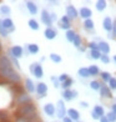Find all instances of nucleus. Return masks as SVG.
Here are the masks:
<instances>
[{
    "mask_svg": "<svg viewBox=\"0 0 116 122\" xmlns=\"http://www.w3.org/2000/svg\"><path fill=\"white\" fill-rule=\"evenodd\" d=\"M39 122H40V121H39Z\"/></svg>",
    "mask_w": 116,
    "mask_h": 122,
    "instance_id": "61",
    "label": "nucleus"
},
{
    "mask_svg": "<svg viewBox=\"0 0 116 122\" xmlns=\"http://www.w3.org/2000/svg\"><path fill=\"white\" fill-rule=\"evenodd\" d=\"M3 26L6 29V31L9 32V34H11V32H14L16 30L15 24H14L11 18H3Z\"/></svg>",
    "mask_w": 116,
    "mask_h": 122,
    "instance_id": "13",
    "label": "nucleus"
},
{
    "mask_svg": "<svg viewBox=\"0 0 116 122\" xmlns=\"http://www.w3.org/2000/svg\"><path fill=\"white\" fill-rule=\"evenodd\" d=\"M77 75H79L81 79H89L90 76V72H89V67H80L77 70Z\"/></svg>",
    "mask_w": 116,
    "mask_h": 122,
    "instance_id": "26",
    "label": "nucleus"
},
{
    "mask_svg": "<svg viewBox=\"0 0 116 122\" xmlns=\"http://www.w3.org/2000/svg\"><path fill=\"white\" fill-rule=\"evenodd\" d=\"M50 81L53 82V86H54L55 88H60V87H61V84H60V81H59V77L51 76V77H50Z\"/></svg>",
    "mask_w": 116,
    "mask_h": 122,
    "instance_id": "39",
    "label": "nucleus"
},
{
    "mask_svg": "<svg viewBox=\"0 0 116 122\" xmlns=\"http://www.w3.org/2000/svg\"><path fill=\"white\" fill-rule=\"evenodd\" d=\"M40 20H41V23L45 25L46 27H53V24H54V23H53V20H51L50 13H49L46 9H42V10H41Z\"/></svg>",
    "mask_w": 116,
    "mask_h": 122,
    "instance_id": "6",
    "label": "nucleus"
},
{
    "mask_svg": "<svg viewBox=\"0 0 116 122\" xmlns=\"http://www.w3.org/2000/svg\"><path fill=\"white\" fill-rule=\"evenodd\" d=\"M24 88L27 93H35L36 92V85L34 84V81L29 77H26L24 80Z\"/></svg>",
    "mask_w": 116,
    "mask_h": 122,
    "instance_id": "14",
    "label": "nucleus"
},
{
    "mask_svg": "<svg viewBox=\"0 0 116 122\" xmlns=\"http://www.w3.org/2000/svg\"><path fill=\"white\" fill-rule=\"evenodd\" d=\"M89 56H90L91 60H100L101 56H102V54H101L100 50H90Z\"/></svg>",
    "mask_w": 116,
    "mask_h": 122,
    "instance_id": "31",
    "label": "nucleus"
},
{
    "mask_svg": "<svg viewBox=\"0 0 116 122\" xmlns=\"http://www.w3.org/2000/svg\"><path fill=\"white\" fill-rule=\"evenodd\" d=\"M100 122H110V121L106 118V116H104V117H101V118H100Z\"/></svg>",
    "mask_w": 116,
    "mask_h": 122,
    "instance_id": "54",
    "label": "nucleus"
},
{
    "mask_svg": "<svg viewBox=\"0 0 116 122\" xmlns=\"http://www.w3.org/2000/svg\"><path fill=\"white\" fill-rule=\"evenodd\" d=\"M47 85L45 82H37L36 84V93H37V98H42V97H46V93H47Z\"/></svg>",
    "mask_w": 116,
    "mask_h": 122,
    "instance_id": "10",
    "label": "nucleus"
},
{
    "mask_svg": "<svg viewBox=\"0 0 116 122\" xmlns=\"http://www.w3.org/2000/svg\"><path fill=\"white\" fill-rule=\"evenodd\" d=\"M79 16H80L81 19H84V20L91 19L92 10H91L90 8H87V6H82V8H80V10H79Z\"/></svg>",
    "mask_w": 116,
    "mask_h": 122,
    "instance_id": "16",
    "label": "nucleus"
},
{
    "mask_svg": "<svg viewBox=\"0 0 116 122\" xmlns=\"http://www.w3.org/2000/svg\"><path fill=\"white\" fill-rule=\"evenodd\" d=\"M9 117V115L6 111H4V110H0V121H5V120H8Z\"/></svg>",
    "mask_w": 116,
    "mask_h": 122,
    "instance_id": "45",
    "label": "nucleus"
},
{
    "mask_svg": "<svg viewBox=\"0 0 116 122\" xmlns=\"http://www.w3.org/2000/svg\"><path fill=\"white\" fill-rule=\"evenodd\" d=\"M47 3H49V4H51L53 6H55V5H59V1H56V0H49Z\"/></svg>",
    "mask_w": 116,
    "mask_h": 122,
    "instance_id": "52",
    "label": "nucleus"
},
{
    "mask_svg": "<svg viewBox=\"0 0 116 122\" xmlns=\"http://www.w3.org/2000/svg\"><path fill=\"white\" fill-rule=\"evenodd\" d=\"M0 14L5 18H9V15L11 14V8L9 6V5H0Z\"/></svg>",
    "mask_w": 116,
    "mask_h": 122,
    "instance_id": "27",
    "label": "nucleus"
},
{
    "mask_svg": "<svg viewBox=\"0 0 116 122\" xmlns=\"http://www.w3.org/2000/svg\"><path fill=\"white\" fill-rule=\"evenodd\" d=\"M8 52H9L10 55H13L14 57H16L18 60L24 56V49L21 47L20 45H14V46H11V47L8 50Z\"/></svg>",
    "mask_w": 116,
    "mask_h": 122,
    "instance_id": "9",
    "label": "nucleus"
},
{
    "mask_svg": "<svg viewBox=\"0 0 116 122\" xmlns=\"http://www.w3.org/2000/svg\"><path fill=\"white\" fill-rule=\"evenodd\" d=\"M45 60H46V57H45V56H41V57H40V64H41V62H44Z\"/></svg>",
    "mask_w": 116,
    "mask_h": 122,
    "instance_id": "56",
    "label": "nucleus"
},
{
    "mask_svg": "<svg viewBox=\"0 0 116 122\" xmlns=\"http://www.w3.org/2000/svg\"><path fill=\"white\" fill-rule=\"evenodd\" d=\"M111 35L114 39H116V19H114L112 21V31H111Z\"/></svg>",
    "mask_w": 116,
    "mask_h": 122,
    "instance_id": "47",
    "label": "nucleus"
},
{
    "mask_svg": "<svg viewBox=\"0 0 116 122\" xmlns=\"http://www.w3.org/2000/svg\"><path fill=\"white\" fill-rule=\"evenodd\" d=\"M73 85H74V80L71 79V77H69V79L66 80L65 82H63V84H61V88H63V91H64V90H70Z\"/></svg>",
    "mask_w": 116,
    "mask_h": 122,
    "instance_id": "36",
    "label": "nucleus"
},
{
    "mask_svg": "<svg viewBox=\"0 0 116 122\" xmlns=\"http://www.w3.org/2000/svg\"><path fill=\"white\" fill-rule=\"evenodd\" d=\"M100 96H101V98H106V100L114 98L112 91L110 90V87H109L106 84H102V86H101V88H100Z\"/></svg>",
    "mask_w": 116,
    "mask_h": 122,
    "instance_id": "15",
    "label": "nucleus"
},
{
    "mask_svg": "<svg viewBox=\"0 0 116 122\" xmlns=\"http://www.w3.org/2000/svg\"><path fill=\"white\" fill-rule=\"evenodd\" d=\"M58 25H59L60 29H63V30H65V31H68V30L71 29V20H70L66 15H63L61 18L59 19Z\"/></svg>",
    "mask_w": 116,
    "mask_h": 122,
    "instance_id": "11",
    "label": "nucleus"
},
{
    "mask_svg": "<svg viewBox=\"0 0 116 122\" xmlns=\"http://www.w3.org/2000/svg\"><path fill=\"white\" fill-rule=\"evenodd\" d=\"M84 29L86 31H94L95 29V23H94L92 19H87V20H84Z\"/></svg>",
    "mask_w": 116,
    "mask_h": 122,
    "instance_id": "24",
    "label": "nucleus"
},
{
    "mask_svg": "<svg viewBox=\"0 0 116 122\" xmlns=\"http://www.w3.org/2000/svg\"><path fill=\"white\" fill-rule=\"evenodd\" d=\"M107 86L110 87V90H111V91H116V77H112V79L110 80Z\"/></svg>",
    "mask_w": 116,
    "mask_h": 122,
    "instance_id": "42",
    "label": "nucleus"
},
{
    "mask_svg": "<svg viewBox=\"0 0 116 122\" xmlns=\"http://www.w3.org/2000/svg\"><path fill=\"white\" fill-rule=\"evenodd\" d=\"M92 111H94V112H95L100 118L105 116V108H104V106H101V105H95V106H94V108H92Z\"/></svg>",
    "mask_w": 116,
    "mask_h": 122,
    "instance_id": "29",
    "label": "nucleus"
},
{
    "mask_svg": "<svg viewBox=\"0 0 116 122\" xmlns=\"http://www.w3.org/2000/svg\"><path fill=\"white\" fill-rule=\"evenodd\" d=\"M79 51H80V52H85V51H86V47H85V46H81V47L79 49Z\"/></svg>",
    "mask_w": 116,
    "mask_h": 122,
    "instance_id": "55",
    "label": "nucleus"
},
{
    "mask_svg": "<svg viewBox=\"0 0 116 122\" xmlns=\"http://www.w3.org/2000/svg\"><path fill=\"white\" fill-rule=\"evenodd\" d=\"M25 6H26V9H27V11H29L30 15H36L37 11H39L37 5L34 1H25Z\"/></svg>",
    "mask_w": 116,
    "mask_h": 122,
    "instance_id": "21",
    "label": "nucleus"
},
{
    "mask_svg": "<svg viewBox=\"0 0 116 122\" xmlns=\"http://www.w3.org/2000/svg\"><path fill=\"white\" fill-rule=\"evenodd\" d=\"M112 60H114V62L116 64V55H114V57H112Z\"/></svg>",
    "mask_w": 116,
    "mask_h": 122,
    "instance_id": "57",
    "label": "nucleus"
},
{
    "mask_svg": "<svg viewBox=\"0 0 116 122\" xmlns=\"http://www.w3.org/2000/svg\"><path fill=\"white\" fill-rule=\"evenodd\" d=\"M18 116H25L27 117L31 122H39L40 121V117H39V113H37V107L35 106V103H27L24 105V106H20L16 111Z\"/></svg>",
    "mask_w": 116,
    "mask_h": 122,
    "instance_id": "2",
    "label": "nucleus"
},
{
    "mask_svg": "<svg viewBox=\"0 0 116 122\" xmlns=\"http://www.w3.org/2000/svg\"><path fill=\"white\" fill-rule=\"evenodd\" d=\"M105 116H106V118L110 122H116V113H114L112 111H109V112L105 115Z\"/></svg>",
    "mask_w": 116,
    "mask_h": 122,
    "instance_id": "40",
    "label": "nucleus"
},
{
    "mask_svg": "<svg viewBox=\"0 0 116 122\" xmlns=\"http://www.w3.org/2000/svg\"><path fill=\"white\" fill-rule=\"evenodd\" d=\"M66 116H69V117L73 120L74 122L80 121V112L76 108H69L68 110V115H66Z\"/></svg>",
    "mask_w": 116,
    "mask_h": 122,
    "instance_id": "22",
    "label": "nucleus"
},
{
    "mask_svg": "<svg viewBox=\"0 0 116 122\" xmlns=\"http://www.w3.org/2000/svg\"><path fill=\"white\" fill-rule=\"evenodd\" d=\"M99 50L101 51L102 55H109L110 51H111V47H110V44L105 40L99 41Z\"/></svg>",
    "mask_w": 116,
    "mask_h": 122,
    "instance_id": "20",
    "label": "nucleus"
},
{
    "mask_svg": "<svg viewBox=\"0 0 116 122\" xmlns=\"http://www.w3.org/2000/svg\"><path fill=\"white\" fill-rule=\"evenodd\" d=\"M27 25H29V27L31 30L34 31H37L39 29H40V25H39V21L35 20V19H30L29 21H27Z\"/></svg>",
    "mask_w": 116,
    "mask_h": 122,
    "instance_id": "34",
    "label": "nucleus"
},
{
    "mask_svg": "<svg viewBox=\"0 0 116 122\" xmlns=\"http://www.w3.org/2000/svg\"><path fill=\"white\" fill-rule=\"evenodd\" d=\"M50 16H51V20H53V23H55V21H59L56 13H50Z\"/></svg>",
    "mask_w": 116,
    "mask_h": 122,
    "instance_id": "49",
    "label": "nucleus"
},
{
    "mask_svg": "<svg viewBox=\"0 0 116 122\" xmlns=\"http://www.w3.org/2000/svg\"><path fill=\"white\" fill-rule=\"evenodd\" d=\"M89 72H90V76L91 77H96V76H100L101 71L99 69V66L96 65H90L89 66Z\"/></svg>",
    "mask_w": 116,
    "mask_h": 122,
    "instance_id": "25",
    "label": "nucleus"
},
{
    "mask_svg": "<svg viewBox=\"0 0 116 122\" xmlns=\"http://www.w3.org/2000/svg\"><path fill=\"white\" fill-rule=\"evenodd\" d=\"M100 77H101V81L104 82V84H109L110 80L112 79V76L109 71H102V72L100 74Z\"/></svg>",
    "mask_w": 116,
    "mask_h": 122,
    "instance_id": "32",
    "label": "nucleus"
},
{
    "mask_svg": "<svg viewBox=\"0 0 116 122\" xmlns=\"http://www.w3.org/2000/svg\"><path fill=\"white\" fill-rule=\"evenodd\" d=\"M1 50H3V45H1V42H0V52H1Z\"/></svg>",
    "mask_w": 116,
    "mask_h": 122,
    "instance_id": "58",
    "label": "nucleus"
},
{
    "mask_svg": "<svg viewBox=\"0 0 116 122\" xmlns=\"http://www.w3.org/2000/svg\"><path fill=\"white\" fill-rule=\"evenodd\" d=\"M8 56H9V59H10V61H11V64H13V66L18 70V71H20L21 70V66H20V62H19V60L16 59V57H14L13 55H10L9 52H8Z\"/></svg>",
    "mask_w": 116,
    "mask_h": 122,
    "instance_id": "35",
    "label": "nucleus"
},
{
    "mask_svg": "<svg viewBox=\"0 0 116 122\" xmlns=\"http://www.w3.org/2000/svg\"><path fill=\"white\" fill-rule=\"evenodd\" d=\"M0 76L13 85H18L21 82V75L19 71L15 70L8 55H0Z\"/></svg>",
    "mask_w": 116,
    "mask_h": 122,
    "instance_id": "1",
    "label": "nucleus"
},
{
    "mask_svg": "<svg viewBox=\"0 0 116 122\" xmlns=\"http://www.w3.org/2000/svg\"><path fill=\"white\" fill-rule=\"evenodd\" d=\"M61 122H74V121L71 120V118L69 117V116H66V117H64V118L61 120Z\"/></svg>",
    "mask_w": 116,
    "mask_h": 122,
    "instance_id": "51",
    "label": "nucleus"
},
{
    "mask_svg": "<svg viewBox=\"0 0 116 122\" xmlns=\"http://www.w3.org/2000/svg\"><path fill=\"white\" fill-rule=\"evenodd\" d=\"M91 118L92 120H95V121H100V117H99V116L94 112V111H91Z\"/></svg>",
    "mask_w": 116,
    "mask_h": 122,
    "instance_id": "50",
    "label": "nucleus"
},
{
    "mask_svg": "<svg viewBox=\"0 0 116 122\" xmlns=\"http://www.w3.org/2000/svg\"><path fill=\"white\" fill-rule=\"evenodd\" d=\"M69 77H70V76H69L68 74H61V75L59 76V81H60V84H63V82H65L66 80L69 79Z\"/></svg>",
    "mask_w": 116,
    "mask_h": 122,
    "instance_id": "46",
    "label": "nucleus"
},
{
    "mask_svg": "<svg viewBox=\"0 0 116 122\" xmlns=\"http://www.w3.org/2000/svg\"><path fill=\"white\" fill-rule=\"evenodd\" d=\"M29 70H30V74L35 77V79L40 80L42 79L44 76V69L40 62H31L30 66H29Z\"/></svg>",
    "mask_w": 116,
    "mask_h": 122,
    "instance_id": "3",
    "label": "nucleus"
},
{
    "mask_svg": "<svg viewBox=\"0 0 116 122\" xmlns=\"http://www.w3.org/2000/svg\"><path fill=\"white\" fill-rule=\"evenodd\" d=\"M87 47H89L90 50H99V41H96V40L90 41L89 44H87Z\"/></svg>",
    "mask_w": 116,
    "mask_h": 122,
    "instance_id": "41",
    "label": "nucleus"
},
{
    "mask_svg": "<svg viewBox=\"0 0 116 122\" xmlns=\"http://www.w3.org/2000/svg\"><path fill=\"white\" fill-rule=\"evenodd\" d=\"M14 122H31V121L27 117H25V116H16Z\"/></svg>",
    "mask_w": 116,
    "mask_h": 122,
    "instance_id": "43",
    "label": "nucleus"
},
{
    "mask_svg": "<svg viewBox=\"0 0 116 122\" xmlns=\"http://www.w3.org/2000/svg\"><path fill=\"white\" fill-rule=\"evenodd\" d=\"M95 8L97 11H104V10H106L107 8V1L106 0H97V1L95 3Z\"/></svg>",
    "mask_w": 116,
    "mask_h": 122,
    "instance_id": "23",
    "label": "nucleus"
},
{
    "mask_svg": "<svg viewBox=\"0 0 116 122\" xmlns=\"http://www.w3.org/2000/svg\"><path fill=\"white\" fill-rule=\"evenodd\" d=\"M59 122H61V121H59Z\"/></svg>",
    "mask_w": 116,
    "mask_h": 122,
    "instance_id": "60",
    "label": "nucleus"
},
{
    "mask_svg": "<svg viewBox=\"0 0 116 122\" xmlns=\"http://www.w3.org/2000/svg\"><path fill=\"white\" fill-rule=\"evenodd\" d=\"M80 107L81 108H87V107H89V102H87V101H80Z\"/></svg>",
    "mask_w": 116,
    "mask_h": 122,
    "instance_id": "48",
    "label": "nucleus"
},
{
    "mask_svg": "<svg viewBox=\"0 0 116 122\" xmlns=\"http://www.w3.org/2000/svg\"><path fill=\"white\" fill-rule=\"evenodd\" d=\"M44 36H45L46 40H54L58 36V30L54 29V27H46L45 31H44Z\"/></svg>",
    "mask_w": 116,
    "mask_h": 122,
    "instance_id": "17",
    "label": "nucleus"
},
{
    "mask_svg": "<svg viewBox=\"0 0 116 122\" xmlns=\"http://www.w3.org/2000/svg\"><path fill=\"white\" fill-rule=\"evenodd\" d=\"M68 115V110H66V106H65V101L61 98V100H58L56 102V117L59 120H63L64 117H66Z\"/></svg>",
    "mask_w": 116,
    "mask_h": 122,
    "instance_id": "5",
    "label": "nucleus"
},
{
    "mask_svg": "<svg viewBox=\"0 0 116 122\" xmlns=\"http://www.w3.org/2000/svg\"><path fill=\"white\" fill-rule=\"evenodd\" d=\"M77 96H79V92H77L76 90H64L63 93H61V97L64 101L69 102V101H73V100L77 98Z\"/></svg>",
    "mask_w": 116,
    "mask_h": 122,
    "instance_id": "8",
    "label": "nucleus"
},
{
    "mask_svg": "<svg viewBox=\"0 0 116 122\" xmlns=\"http://www.w3.org/2000/svg\"><path fill=\"white\" fill-rule=\"evenodd\" d=\"M65 15L68 16V18L70 20H76L77 18H79V10H77L74 5H66V8H65Z\"/></svg>",
    "mask_w": 116,
    "mask_h": 122,
    "instance_id": "7",
    "label": "nucleus"
},
{
    "mask_svg": "<svg viewBox=\"0 0 116 122\" xmlns=\"http://www.w3.org/2000/svg\"><path fill=\"white\" fill-rule=\"evenodd\" d=\"M102 84H104L102 81H99V80H92V81L90 82V88H91V90H94V91H100V88H101Z\"/></svg>",
    "mask_w": 116,
    "mask_h": 122,
    "instance_id": "30",
    "label": "nucleus"
},
{
    "mask_svg": "<svg viewBox=\"0 0 116 122\" xmlns=\"http://www.w3.org/2000/svg\"><path fill=\"white\" fill-rule=\"evenodd\" d=\"M112 19L110 18V16H105L104 20H102V29L106 31V32H111L112 31Z\"/></svg>",
    "mask_w": 116,
    "mask_h": 122,
    "instance_id": "18",
    "label": "nucleus"
},
{
    "mask_svg": "<svg viewBox=\"0 0 116 122\" xmlns=\"http://www.w3.org/2000/svg\"><path fill=\"white\" fill-rule=\"evenodd\" d=\"M42 110H44V113L46 116H49V117H54V116L56 115V106L51 102H47V103L44 105Z\"/></svg>",
    "mask_w": 116,
    "mask_h": 122,
    "instance_id": "12",
    "label": "nucleus"
},
{
    "mask_svg": "<svg viewBox=\"0 0 116 122\" xmlns=\"http://www.w3.org/2000/svg\"><path fill=\"white\" fill-rule=\"evenodd\" d=\"M73 45H74V47L75 49H77L79 50L81 46H82V39H81V36L77 34L76 36H75V39H74V41H73Z\"/></svg>",
    "mask_w": 116,
    "mask_h": 122,
    "instance_id": "37",
    "label": "nucleus"
},
{
    "mask_svg": "<svg viewBox=\"0 0 116 122\" xmlns=\"http://www.w3.org/2000/svg\"><path fill=\"white\" fill-rule=\"evenodd\" d=\"M76 35H77V32H76L75 30H73V29L65 31V39H66L69 42H71V44H73V41H74V39H75Z\"/></svg>",
    "mask_w": 116,
    "mask_h": 122,
    "instance_id": "28",
    "label": "nucleus"
},
{
    "mask_svg": "<svg viewBox=\"0 0 116 122\" xmlns=\"http://www.w3.org/2000/svg\"><path fill=\"white\" fill-rule=\"evenodd\" d=\"M110 111H112L114 113H116V102H114L112 105H111V110Z\"/></svg>",
    "mask_w": 116,
    "mask_h": 122,
    "instance_id": "53",
    "label": "nucleus"
},
{
    "mask_svg": "<svg viewBox=\"0 0 116 122\" xmlns=\"http://www.w3.org/2000/svg\"><path fill=\"white\" fill-rule=\"evenodd\" d=\"M27 52H29V55H36L39 54V51H40V47H39L37 44L35 42H31V44H26L25 47H24Z\"/></svg>",
    "mask_w": 116,
    "mask_h": 122,
    "instance_id": "19",
    "label": "nucleus"
},
{
    "mask_svg": "<svg viewBox=\"0 0 116 122\" xmlns=\"http://www.w3.org/2000/svg\"><path fill=\"white\" fill-rule=\"evenodd\" d=\"M49 59H50L54 64H60L63 61V57H61V55H59L56 52H51L50 55H49Z\"/></svg>",
    "mask_w": 116,
    "mask_h": 122,
    "instance_id": "33",
    "label": "nucleus"
},
{
    "mask_svg": "<svg viewBox=\"0 0 116 122\" xmlns=\"http://www.w3.org/2000/svg\"><path fill=\"white\" fill-rule=\"evenodd\" d=\"M76 122H84V121H81V120H80V121H76Z\"/></svg>",
    "mask_w": 116,
    "mask_h": 122,
    "instance_id": "59",
    "label": "nucleus"
},
{
    "mask_svg": "<svg viewBox=\"0 0 116 122\" xmlns=\"http://www.w3.org/2000/svg\"><path fill=\"white\" fill-rule=\"evenodd\" d=\"M32 102V97L30 96V93L27 92H20L16 95V98H15V103L16 106H24V105H27V103H31Z\"/></svg>",
    "mask_w": 116,
    "mask_h": 122,
    "instance_id": "4",
    "label": "nucleus"
},
{
    "mask_svg": "<svg viewBox=\"0 0 116 122\" xmlns=\"http://www.w3.org/2000/svg\"><path fill=\"white\" fill-rule=\"evenodd\" d=\"M10 34L6 31V29L3 26V19H0V36L1 37H8Z\"/></svg>",
    "mask_w": 116,
    "mask_h": 122,
    "instance_id": "38",
    "label": "nucleus"
},
{
    "mask_svg": "<svg viewBox=\"0 0 116 122\" xmlns=\"http://www.w3.org/2000/svg\"><path fill=\"white\" fill-rule=\"evenodd\" d=\"M100 61H101L102 64L107 65V64H110V61H111V59H110V56H109V55H102V56H101V59H100Z\"/></svg>",
    "mask_w": 116,
    "mask_h": 122,
    "instance_id": "44",
    "label": "nucleus"
}]
</instances>
